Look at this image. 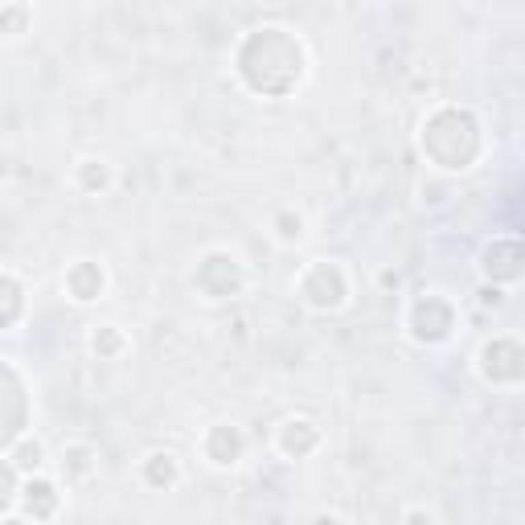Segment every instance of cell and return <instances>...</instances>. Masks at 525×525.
Instances as JSON below:
<instances>
[{"label": "cell", "mask_w": 525, "mask_h": 525, "mask_svg": "<svg viewBox=\"0 0 525 525\" xmlns=\"http://www.w3.org/2000/svg\"><path fill=\"white\" fill-rule=\"evenodd\" d=\"M4 292H8V316H4V320L12 324V320H16V308H21V287H16V275H12V271L4 275Z\"/></svg>", "instance_id": "obj_1"}]
</instances>
